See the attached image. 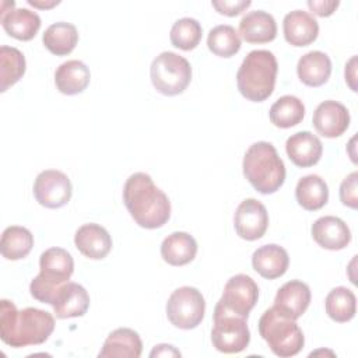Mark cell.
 Listing matches in <instances>:
<instances>
[{"instance_id":"cell-3","label":"cell","mask_w":358,"mask_h":358,"mask_svg":"<svg viewBox=\"0 0 358 358\" xmlns=\"http://www.w3.org/2000/svg\"><path fill=\"white\" fill-rule=\"evenodd\" d=\"M242 168L248 182L262 194H271L284 185L285 165L271 143H253L245 152Z\"/></svg>"},{"instance_id":"cell-28","label":"cell","mask_w":358,"mask_h":358,"mask_svg":"<svg viewBox=\"0 0 358 358\" xmlns=\"http://www.w3.org/2000/svg\"><path fill=\"white\" fill-rule=\"evenodd\" d=\"M42 42L50 53L56 56H66L76 48L78 42V32L73 24L59 21L45 29Z\"/></svg>"},{"instance_id":"cell-27","label":"cell","mask_w":358,"mask_h":358,"mask_svg":"<svg viewBox=\"0 0 358 358\" xmlns=\"http://www.w3.org/2000/svg\"><path fill=\"white\" fill-rule=\"evenodd\" d=\"M295 197L302 208L308 211L320 210L329 200L327 183L319 175H306L298 180Z\"/></svg>"},{"instance_id":"cell-9","label":"cell","mask_w":358,"mask_h":358,"mask_svg":"<svg viewBox=\"0 0 358 358\" xmlns=\"http://www.w3.org/2000/svg\"><path fill=\"white\" fill-rule=\"evenodd\" d=\"M206 312V301L194 287L176 288L166 302L168 320L178 329L190 330L197 327Z\"/></svg>"},{"instance_id":"cell-11","label":"cell","mask_w":358,"mask_h":358,"mask_svg":"<svg viewBox=\"0 0 358 358\" xmlns=\"http://www.w3.org/2000/svg\"><path fill=\"white\" fill-rule=\"evenodd\" d=\"M257 299L259 287L255 280L246 274H235L227 281L218 302L225 309L248 319Z\"/></svg>"},{"instance_id":"cell-38","label":"cell","mask_w":358,"mask_h":358,"mask_svg":"<svg viewBox=\"0 0 358 358\" xmlns=\"http://www.w3.org/2000/svg\"><path fill=\"white\" fill-rule=\"evenodd\" d=\"M345 81L352 91H357V56H352L345 64Z\"/></svg>"},{"instance_id":"cell-10","label":"cell","mask_w":358,"mask_h":358,"mask_svg":"<svg viewBox=\"0 0 358 358\" xmlns=\"http://www.w3.org/2000/svg\"><path fill=\"white\" fill-rule=\"evenodd\" d=\"M73 187L69 176L57 169L42 171L34 183L35 200L46 208H60L71 199Z\"/></svg>"},{"instance_id":"cell-12","label":"cell","mask_w":358,"mask_h":358,"mask_svg":"<svg viewBox=\"0 0 358 358\" xmlns=\"http://www.w3.org/2000/svg\"><path fill=\"white\" fill-rule=\"evenodd\" d=\"M234 227L236 234L245 241L260 239L268 227V213L259 200L246 199L235 211Z\"/></svg>"},{"instance_id":"cell-4","label":"cell","mask_w":358,"mask_h":358,"mask_svg":"<svg viewBox=\"0 0 358 358\" xmlns=\"http://www.w3.org/2000/svg\"><path fill=\"white\" fill-rule=\"evenodd\" d=\"M277 71L278 63L273 52L266 49L249 52L236 73L239 92L252 102L267 99L274 91Z\"/></svg>"},{"instance_id":"cell-21","label":"cell","mask_w":358,"mask_h":358,"mask_svg":"<svg viewBox=\"0 0 358 358\" xmlns=\"http://www.w3.org/2000/svg\"><path fill=\"white\" fill-rule=\"evenodd\" d=\"M143 343L137 331L129 327H119L109 333L98 357L99 358H138Z\"/></svg>"},{"instance_id":"cell-13","label":"cell","mask_w":358,"mask_h":358,"mask_svg":"<svg viewBox=\"0 0 358 358\" xmlns=\"http://www.w3.org/2000/svg\"><path fill=\"white\" fill-rule=\"evenodd\" d=\"M312 122L319 134L327 138H336L348 129L350 112L337 101H323L315 109Z\"/></svg>"},{"instance_id":"cell-33","label":"cell","mask_w":358,"mask_h":358,"mask_svg":"<svg viewBox=\"0 0 358 358\" xmlns=\"http://www.w3.org/2000/svg\"><path fill=\"white\" fill-rule=\"evenodd\" d=\"M210 52L220 57H231L241 49V38L232 25L221 24L210 29L207 36Z\"/></svg>"},{"instance_id":"cell-22","label":"cell","mask_w":358,"mask_h":358,"mask_svg":"<svg viewBox=\"0 0 358 358\" xmlns=\"http://www.w3.org/2000/svg\"><path fill=\"white\" fill-rule=\"evenodd\" d=\"M239 34L249 43H267L277 36L274 17L263 10L250 11L239 22Z\"/></svg>"},{"instance_id":"cell-30","label":"cell","mask_w":358,"mask_h":358,"mask_svg":"<svg viewBox=\"0 0 358 358\" xmlns=\"http://www.w3.org/2000/svg\"><path fill=\"white\" fill-rule=\"evenodd\" d=\"M268 116L275 127L289 129L302 122L305 116V105L294 95H284L271 105Z\"/></svg>"},{"instance_id":"cell-23","label":"cell","mask_w":358,"mask_h":358,"mask_svg":"<svg viewBox=\"0 0 358 358\" xmlns=\"http://www.w3.org/2000/svg\"><path fill=\"white\" fill-rule=\"evenodd\" d=\"M296 74L305 85L320 87L331 74V60L324 52L310 50L299 57Z\"/></svg>"},{"instance_id":"cell-24","label":"cell","mask_w":358,"mask_h":358,"mask_svg":"<svg viewBox=\"0 0 358 358\" xmlns=\"http://www.w3.org/2000/svg\"><path fill=\"white\" fill-rule=\"evenodd\" d=\"M91 80V71L81 60H67L55 71L56 88L64 95L83 92Z\"/></svg>"},{"instance_id":"cell-25","label":"cell","mask_w":358,"mask_h":358,"mask_svg":"<svg viewBox=\"0 0 358 358\" xmlns=\"http://www.w3.org/2000/svg\"><path fill=\"white\" fill-rule=\"evenodd\" d=\"M0 21L4 31L18 41H31L41 28V17L24 7L1 13Z\"/></svg>"},{"instance_id":"cell-36","label":"cell","mask_w":358,"mask_h":358,"mask_svg":"<svg viewBox=\"0 0 358 358\" xmlns=\"http://www.w3.org/2000/svg\"><path fill=\"white\" fill-rule=\"evenodd\" d=\"M213 7L220 13V14H224V15H228V17H235L238 14H241L242 11H245L248 7H250L252 1L249 0H214L211 1Z\"/></svg>"},{"instance_id":"cell-6","label":"cell","mask_w":358,"mask_h":358,"mask_svg":"<svg viewBox=\"0 0 358 358\" xmlns=\"http://www.w3.org/2000/svg\"><path fill=\"white\" fill-rule=\"evenodd\" d=\"M259 333L273 354L280 358L299 354L305 344L303 333L296 322L278 312L274 306L264 310L260 316Z\"/></svg>"},{"instance_id":"cell-18","label":"cell","mask_w":358,"mask_h":358,"mask_svg":"<svg viewBox=\"0 0 358 358\" xmlns=\"http://www.w3.org/2000/svg\"><path fill=\"white\" fill-rule=\"evenodd\" d=\"M285 151L294 165L309 168L316 165L323 154V145L317 136L310 131H298L285 141Z\"/></svg>"},{"instance_id":"cell-5","label":"cell","mask_w":358,"mask_h":358,"mask_svg":"<svg viewBox=\"0 0 358 358\" xmlns=\"http://www.w3.org/2000/svg\"><path fill=\"white\" fill-rule=\"evenodd\" d=\"M39 274L31 281V295L42 302L52 305L56 291L67 282L74 271V260L63 248H49L39 257Z\"/></svg>"},{"instance_id":"cell-31","label":"cell","mask_w":358,"mask_h":358,"mask_svg":"<svg viewBox=\"0 0 358 358\" xmlns=\"http://www.w3.org/2000/svg\"><path fill=\"white\" fill-rule=\"evenodd\" d=\"M324 308L331 320L337 323L350 322L357 313L355 294L347 287H336L327 294Z\"/></svg>"},{"instance_id":"cell-14","label":"cell","mask_w":358,"mask_h":358,"mask_svg":"<svg viewBox=\"0 0 358 358\" xmlns=\"http://www.w3.org/2000/svg\"><path fill=\"white\" fill-rule=\"evenodd\" d=\"M52 306L59 319L80 317L84 316L90 308V295L78 282L67 281L56 291Z\"/></svg>"},{"instance_id":"cell-19","label":"cell","mask_w":358,"mask_h":358,"mask_svg":"<svg viewBox=\"0 0 358 358\" xmlns=\"http://www.w3.org/2000/svg\"><path fill=\"white\" fill-rule=\"evenodd\" d=\"M282 31L285 41L292 46H308L319 35V24L308 11L294 10L284 17Z\"/></svg>"},{"instance_id":"cell-20","label":"cell","mask_w":358,"mask_h":358,"mask_svg":"<svg viewBox=\"0 0 358 358\" xmlns=\"http://www.w3.org/2000/svg\"><path fill=\"white\" fill-rule=\"evenodd\" d=\"M289 264L287 250L275 243L257 248L252 255V266L263 278L274 280L285 274Z\"/></svg>"},{"instance_id":"cell-7","label":"cell","mask_w":358,"mask_h":358,"mask_svg":"<svg viewBox=\"0 0 358 358\" xmlns=\"http://www.w3.org/2000/svg\"><path fill=\"white\" fill-rule=\"evenodd\" d=\"M150 77L154 88L166 96L182 94L192 80L190 63L175 52H162L151 63Z\"/></svg>"},{"instance_id":"cell-34","label":"cell","mask_w":358,"mask_h":358,"mask_svg":"<svg viewBox=\"0 0 358 358\" xmlns=\"http://www.w3.org/2000/svg\"><path fill=\"white\" fill-rule=\"evenodd\" d=\"M201 35H203V28L200 22L194 18L183 17L173 22L171 28L169 39L175 48L182 50H192L200 43Z\"/></svg>"},{"instance_id":"cell-35","label":"cell","mask_w":358,"mask_h":358,"mask_svg":"<svg viewBox=\"0 0 358 358\" xmlns=\"http://www.w3.org/2000/svg\"><path fill=\"white\" fill-rule=\"evenodd\" d=\"M358 172H351L348 176H345L340 185V200L344 206L350 208H358Z\"/></svg>"},{"instance_id":"cell-16","label":"cell","mask_w":358,"mask_h":358,"mask_svg":"<svg viewBox=\"0 0 358 358\" xmlns=\"http://www.w3.org/2000/svg\"><path fill=\"white\" fill-rule=\"evenodd\" d=\"M310 303V289L301 280H291L278 288L274 308L289 319H299Z\"/></svg>"},{"instance_id":"cell-37","label":"cell","mask_w":358,"mask_h":358,"mask_svg":"<svg viewBox=\"0 0 358 358\" xmlns=\"http://www.w3.org/2000/svg\"><path fill=\"white\" fill-rule=\"evenodd\" d=\"M340 6L337 0H309L308 7L310 11L319 17H329L331 15L336 8Z\"/></svg>"},{"instance_id":"cell-29","label":"cell","mask_w":358,"mask_h":358,"mask_svg":"<svg viewBox=\"0 0 358 358\" xmlns=\"http://www.w3.org/2000/svg\"><path fill=\"white\" fill-rule=\"evenodd\" d=\"M34 246V235L29 229L11 225L7 227L1 234L0 250L3 257L7 260H21L27 257Z\"/></svg>"},{"instance_id":"cell-8","label":"cell","mask_w":358,"mask_h":358,"mask_svg":"<svg viewBox=\"0 0 358 358\" xmlns=\"http://www.w3.org/2000/svg\"><path fill=\"white\" fill-rule=\"evenodd\" d=\"M246 317L225 309L217 302L214 309V326L211 330V343L214 348L224 354H238L243 351L250 341V331Z\"/></svg>"},{"instance_id":"cell-40","label":"cell","mask_w":358,"mask_h":358,"mask_svg":"<svg viewBox=\"0 0 358 358\" xmlns=\"http://www.w3.org/2000/svg\"><path fill=\"white\" fill-rule=\"evenodd\" d=\"M60 1L59 0H53V1H49V3H43V1H38V0H28V4L34 6V7H38V8H50L53 6H57Z\"/></svg>"},{"instance_id":"cell-39","label":"cell","mask_w":358,"mask_h":358,"mask_svg":"<svg viewBox=\"0 0 358 358\" xmlns=\"http://www.w3.org/2000/svg\"><path fill=\"white\" fill-rule=\"evenodd\" d=\"M180 351L176 350L173 345L171 344H158L154 347V350L150 352L151 358L155 357H180Z\"/></svg>"},{"instance_id":"cell-32","label":"cell","mask_w":358,"mask_h":358,"mask_svg":"<svg viewBox=\"0 0 358 358\" xmlns=\"http://www.w3.org/2000/svg\"><path fill=\"white\" fill-rule=\"evenodd\" d=\"M25 57L17 48L0 46V91L6 92L25 74Z\"/></svg>"},{"instance_id":"cell-2","label":"cell","mask_w":358,"mask_h":358,"mask_svg":"<svg viewBox=\"0 0 358 358\" xmlns=\"http://www.w3.org/2000/svg\"><path fill=\"white\" fill-rule=\"evenodd\" d=\"M55 330V317L38 308L18 310L8 299L0 301V337L13 348L45 343Z\"/></svg>"},{"instance_id":"cell-26","label":"cell","mask_w":358,"mask_h":358,"mask_svg":"<svg viewBox=\"0 0 358 358\" xmlns=\"http://www.w3.org/2000/svg\"><path fill=\"white\" fill-rule=\"evenodd\" d=\"M196 253L197 242L187 232H172L161 243V256L171 266H185L196 257Z\"/></svg>"},{"instance_id":"cell-1","label":"cell","mask_w":358,"mask_h":358,"mask_svg":"<svg viewBox=\"0 0 358 358\" xmlns=\"http://www.w3.org/2000/svg\"><path fill=\"white\" fill-rule=\"evenodd\" d=\"M123 201L137 225L145 229L164 227L171 217L168 196L144 172L130 175L123 186Z\"/></svg>"},{"instance_id":"cell-15","label":"cell","mask_w":358,"mask_h":358,"mask_svg":"<svg viewBox=\"0 0 358 358\" xmlns=\"http://www.w3.org/2000/svg\"><path fill=\"white\" fill-rule=\"evenodd\" d=\"M313 241L329 250H341L351 242L348 225L338 217L324 215L317 218L310 228Z\"/></svg>"},{"instance_id":"cell-17","label":"cell","mask_w":358,"mask_h":358,"mask_svg":"<svg viewBox=\"0 0 358 358\" xmlns=\"http://www.w3.org/2000/svg\"><path fill=\"white\" fill-rule=\"evenodd\" d=\"M76 248L88 259L101 260L106 257L112 249V238L109 232L99 224H84L74 235Z\"/></svg>"}]
</instances>
